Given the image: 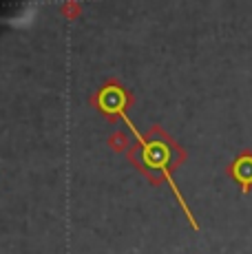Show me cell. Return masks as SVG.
<instances>
[{
    "mask_svg": "<svg viewBox=\"0 0 252 254\" xmlns=\"http://www.w3.org/2000/svg\"><path fill=\"white\" fill-rule=\"evenodd\" d=\"M228 175L239 184L241 194H248V190L252 188V150L244 148L230 164H228Z\"/></svg>",
    "mask_w": 252,
    "mask_h": 254,
    "instance_id": "obj_1",
    "label": "cell"
}]
</instances>
